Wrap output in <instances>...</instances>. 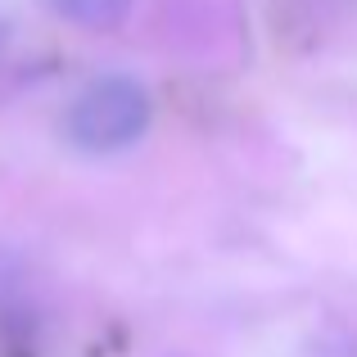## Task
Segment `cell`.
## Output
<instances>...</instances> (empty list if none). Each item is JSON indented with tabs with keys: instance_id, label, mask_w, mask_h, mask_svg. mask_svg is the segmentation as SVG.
<instances>
[{
	"instance_id": "7a4b0ae2",
	"label": "cell",
	"mask_w": 357,
	"mask_h": 357,
	"mask_svg": "<svg viewBox=\"0 0 357 357\" xmlns=\"http://www.w3.org/2000/svg\"><path fill=\"white\" fill-rule=\"evenodd\" d=\"M50 14H59L63 23H77V27H91V32H109L118 27L122 18L131 14L136 0H41Z\"/></svg>"
},
{
	"instance_id": "6da1fadb",
	"label": "cell",
	"mask_w": 357,
	"mask_h": 357,
	"mask_svg": "<svg viewBox=\"0 0 357 357\" xmlns=\"http://www.w3.org/2000/svg\"><path fill=\"white\" fill-rule=\"evenodd\" d=\"M149 127V96L131 77H100L68 105L63 131L86 154H114L145 136Z\"/></svg>"
}]
</instances>
